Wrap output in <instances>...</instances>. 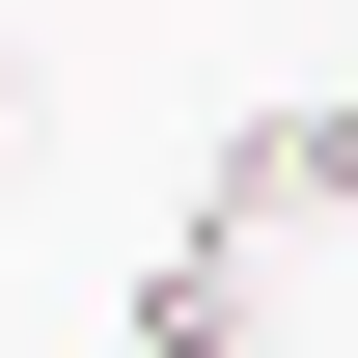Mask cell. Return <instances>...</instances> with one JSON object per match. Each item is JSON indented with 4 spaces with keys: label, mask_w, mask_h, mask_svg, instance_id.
I'll use <instances>...</instances> for the list:
<instances>
[{
    "label": "cell",
    "mask_w": 358,
    "mask_h": 358,
    "mask_svg": "<svg viewBox=\"0 0 358 358\" xmlns=\"http://www.w3.org/2000/svg\"><path fill=\"white\" fill-rule=\"evenodd\" d=\"M0 166H55V55H0Z\"/></svg>",
    "instance_id": "3"
},
{
    "label": "cell",
    "mask_w": 358,
    "mask_h": 358,
    "mask_svg": "<svg viewBox=\"0 0 358 358\" xmlns=\"http://www.w3.org/2000/svg\"><path fill=\"white\" fill-rule=\"evenodd\" d=\"M138 358H275V331H248V275H221V248H138Z\"/></svg>",
    "instance_id": "2"
},
{
    "label": "cell",
    "mask_w": 358,
    "mask_h": 358,
    "mask_svg": "<svg viewBox=\"0 0 358 358\" xmlns=\"http://www.w3.org/2000/svg\"><path fill=\"white\" fill-rule=\"evenodd\" d=\"M303 221H358V110H248V138H221V193H193V248L248 275V248H303Z\"/></svg>",
    "instance_id": "1"
}]
</instances>
